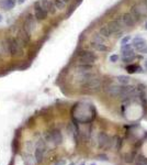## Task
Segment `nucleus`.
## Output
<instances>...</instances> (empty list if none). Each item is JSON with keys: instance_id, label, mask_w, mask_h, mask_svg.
Masks as SVG:
<instances>
[{"instance_id": "obj_1", "label": "nucleus", "mask_w": 147, "mask_h": 165, "mask_svg": "<svg viewBox=\"0 0 147 165\" xmlns=\"http://www.w3.org/2000/svg\"><path fill=\"white\" fill-rule=\"evenodd\" d=\"M7 43V50L9 55L11 56H19L21 55L23 52V44L21 43V41L17 37V36H10L6 40Z\"/></svg>"}, {"instance_id": "obj_2", "label": "nucleus", "mask_w": 147, "mask_h": 165, "mask_svg": "<svg viewBox=\"0 0 147 165\" xmlns=\"http://www.w3.org/2000/svg\"><path fill=\"white\" fill-rule=\"evenodd\" d=\"M23 30L28 33L29 35H33L34 32L37 29V22H36V18L33 17L31 13H29L24 20V23H23Z\"/></svg>"}, {"instance_id": "obj_3", "label": "nucleus", "mask_w": 147, "mask_h": 165, "mask_svg": "<svg viewBox=\"0 0 147 165\" xmlns=\"http://www.w3.org/2000/svg\"><path fill=\"white\" fill-rule=\"evenodd\" d=\"M97 61V55L91 51H82L78 55V62L80 64L92 65Z\"/></svg>"}, {"instance_id": "obj_4", "label": "nucleus", "mask_w": 147, "mask_h": 165, "mask_svg": "<svg viewBox=\"0 0 147 165\" xmlns=\"http://www.w3.org/2000/svg\"><path fill=\"white\" fill-rule=\"evenodd\" d=\"M45 141L47 142H53L55 145H59L63 142V136L58 130H53V131H49L45 133Z\"/></svg>"}, {"instance_id": "obj_5", "label": "nucleus", "mask_w": 147, "mask_h": 165, "mask_svg": "<svg viewBox=\"0 0 147 165\" xmlns=\"http://www.w3.org/2000/svg\"><path fill=\"white\" fill-rule=\"evenodd\" d=\"M45 141L43 139H39L37 143L35 145L34 150V158L37 163H41L44 158V153H45Z\"/></svg>"}, {"instance_id": "obj_6", "label": "nucleus", "mask_w": 147, "mask_h": 165, "mask_svg": "<svg viewBox=\"0 0 147 165\" xmlns=\"http://www.w3.org/2000/svg\"><path fill=\"white\" fill-rule=\"evenodd\" d=\"M100 87H101V79L98 76H94L89 81H87L84 85H82V88L87 89L88 92H97Z\"/></svg>"}, {"instance_id": "obj_7", "label": "nucleus", "mask_w": 147, "mask_h": 165, "mask_svg": "<svg viewBox=\"0 0 147 165\" xmlns=\"http://www.w3.org/2000/svg\"><path fill=\"white\" fill-rule=\"evenodd\" d=\"M33 9H34V15L35 18H36V20H39V21H44L45 20V18H46V11L43 9L42 5H41V2H35L34 6H33Z\"/></svg>"}, {"instance_id": "obj_8", "label": "nucleus", "mask_w": 147, "mask_h": 165, "mask_svg": "<svg viewBox=\"0 0 147 165\" xmlns=\"http://www.w3.org/2000/svg\"><path fill=\"white\" fill-rule=\"evenodd\" d=\"M123 87L121 85H116V84H111L108 87H105V93L108 94L111 97H120V95L122 93Z\"/></svg>"}, {"instance_id": "obj_9", "label": "nucleus", "mask_w": 147, "mask_h": 165, "mask_svg": "<svg viewBox=\"0 0 147 165\" xmlns=\"http://www.w3.org/2000/svg\"><path fill=\"white\" fill-rule=\"evenodd\" d=\"M108 27H109V29L111 31V33H112V34H115V33L121 32V30H122V28H123L124 25H123L122 20H121V18H120V19H116V20L111 21L108 24Z\"/></svg>"}, {"instance_id": "obj_10", "label": "nucleus", "mask_w": 147, "mask_h": 165, "mask_svg": "<svg viewBox=\"0 0 147 165\" xmlns=\"http://www.w3.org/2000/svg\"><path fill=\"white\" fill-rule=\"evenodd\" d=\"M41 5L43 9L46 11V13L49 15H55L56 13V8L54 5V1L52 0H41Z\"/></svg>"}, {"instance_id": "obj_11", "label": "nucleus", "mask_w": 147, "mask_h": 165, "mask_svg": "<svg viewBox=\"0 0 147 165\" xmlns=\"http://www.w3.org/2000/svg\"><path fill=\"white\" fill-rule=\"evenodd\" d=\"M110 136L104 132H100L98 136V148L100 149H106L108 144L110 142Z\"/></svg>"}, {"instance_id": "obj_12", "label": "nucleus", "mask_w": 147, "mask_h": 165, "mask_svg": "<svg viewBox=\"0 0 147 165\" xmlns=\"http://www.w3.org/2000/svg\"><path fill=\"white\" fill-rule=\"evenodd\" d=\"M121 20H122V23H123V25L124 27H127V28H132L134 24H135V19H134V17L132 15V13H124V15H122V18H121Z\"/></svg>"}, {"instance_id": "obj_13", "label": "nucleus", "mask_w": 147, "mask_h": 165, "mask_svg": "<svg viewBox=\"0 0 147 165\" xmlns=\"http://www.w3.org/2000/svg\"><path fill=\"white\" fill-rule=\"evenodd\" d=\"M20 41H21V43L25 46V45H28L29 42L31 41V36L29 35L28 33L23 30V28H22V30H20V32H19V34H18V36H17Z\"/></svg>"}, {"instance_id": "obj_14", "label": "nucleus", "mask_w": 147, "mask_h": 165, "mask_svg": "<svg viewBox=\"0 0 147 165\" xmlns=\"http://www.w3.org/2000/svg\"><path fill=\"white\" fill-rule=\"evenodd\" d=\"M23 158H23V161H24V164L25 165H36L37 164L34 155H32L31 153H28V152H27V154H24Z\"/></svg>"}, {"instance_id": "obj_15", "label": "nucleus", "mask_w": 147, "mask_h": 165, "mask_svg": "<svg viewBox=\"0 0 147 165\" xmlns=\"http://www.w3.org/2000/svg\"><path fill=\"white\" fill-rule=\"evenodd\" d=\"M133 46L135 49H137V50L140 51V50H142L143 47L146 46V42H145L142 37H136V39H134V41H133Z\"/></svg>"}, {"instance_id": "obj_16", "label": "nucleus", "mask_w": 147, "mask_h": 165, "mask_svg": "<svg viewBox=\"0 0 147 165\" xmlns=\"http://www.w3.org/2000/svg\"><path fill=\"white\" fill-rule=\"evenodd\" d=\"M91 46L93 47V50L99 51V52H106L108 51V46L104 43H98V42H91Z\"/></svg>"}, {"instance_id": "obj_17", "label": "nucleus", "mask_w": 147, "mask_h": 165, "mask_svg": "<svg viewBox=\"0 0 147 165\" xmlns=\"http://www.w3.org/2000/svg\"><path fill=\"white\" fill-rule=\"evenodd\" d=\"M134 163L135 165H147V158L143 154H138L136 155Z\"/></svg>"}, {"instance_id": "obj_18", "label": "nucleus", "mask_w": 147, "mask_h": 165, "mask_svg": "<svg viewBox=\"0 0 147 165\" xmlns=\"http://www.w3.org/2000/svg\"><path fill=\"white\" fill-rule=\"evenodd\" d=\"M91 68H92L91 65L79 64L77 66V68H76V71H77V74H79V73H87V72H91Z\"/></svg>"}, {"instance_id": "obj_19", "label": "nucleus", "mask_w": 147, "mask_h": 165, "mask_svg": "<svg viewBox=\"0 0 147 165\" xmlns=\"http://www.w3.org/2000/svg\"><path fill=\"white\" fill-rule=\"evenodd\" d=\"M99 33L103 36V37H105V39H108V37H110V36L112 35V33H111V31H110V29H109L108 25L101 27L100 30H99Z\"/></svg>"}, {"instance_id": "obj_20", "label": "nucleus", "mask_w": 147, "mask_h": 165, "mask_svg": "<svg viewBox=\"0 0 147 165\" xmlns=\"http://www.w3.org/2000/svg\"><path fill=\"white\" fill-rule=\"evenodd\" d=\"M5 9H12L15 6V0H5L3 2L0 1V7H2Z\"/></svg>"}, {"instance_id": "obj_21", "label": "nucleus", "mask_w": 147, "mask_h": 165, "mask_svg": "<svg viewBox=\"0 0 147 165\" xmlns=\"http://www.w3.org/2000/svg\"><path fill=\"white\" fill-rule=\"evenodd\" d=\"M118 81H119L121 85H128L130 84V81H131V78L128 77V76H125V75H120L119 77H118Z\"/></svg>"}, {"instance_id": "obj_22", "label": "nucleus", "mask_w": 147, "mask_h": 165, "mask_svg": "<svg viewBox=\"0 0 147 165\" xmlns=\"http://www.w3.org/2000/svg\"><path fill=\"white\" fill-rule=\"evenodd\" d=\"M54 5H55L56 10H58V11H63L66 8V2L63 0H54Z\"/></svg>"}, {"instance_id": "obj_23", "label": "nucleus", "mask_w": 147, "mask_h": 165, "mask_svg": "<svg viewBox=\"0 0 147 165\" xmlns=\"http://www.w3.org/2000/svg\"><path fill=\"white\" fill-rule=\"evenodd\" d=\"M135 158H136V155L134 154V153H126L125 155H124V161H125L126 163H133L134 161H135Z\"/></svg>"}, {"instance_id": "obj_24", "label": "nucleus", "mask_w": 147, "mask_h": 165, "mask_svg": "<svg viewBox=\"0 0 147 165\" xmlns=\"http://www.w3.org/2000/svg\"><path fill=\"white\" fill-rule=\"evenodd\" d=\"M32 150H35V144L32 140H29V141H27V143H25V151H27L28 153H31Z\"/></svg>"}, {"instance_id": "obj_25", "label": "nucleus", "mask_w": 147, "mask_h": 165, "mask_svg": "<svg viewBox=\"0 0 147 165\" xmlns=\"http://www.w3.org/2000/svg\"><path fill=\"white\" fill-rule=\"evenodd\" d=\"M126 71H127V73H131V74L135 72H140V67L137 65H128L126 67Z\"/></svg>"}, {"instance_id": "obj_26", "label": "nucleus", "mask_w": 147, "mask_h": 165, "mask_svg": "<svg viewBox=\"0 0 147 165\" xmlns=\"http://www.w3.org/2000/svg\"><path fill=\"white\" fill-rule=\"evenodd\" d=\"M104 40L105 37H103L100 33L99 34H94L93 37H92V41L93 42H98V43H104Z\"/></svg>"}, {"instance_id": "obj_27", "label": "nucleus", "mask_w": 147, "mask_h": 165, "mask_svg": "<svg viewBox=\"0 0 147 165\" xmlns=\"http://www.w3.org/2000/svg\"><path fill=\"white\" fill-rule=\"evenodd\" d=\"M119 55H116V54H113V55H111L110 56V62L111 63H116L118 61H119Z\"/></svg>"}, {"instance_id": "obj_28", "label": "nucleus", "mask_w": 147, "mask_h": 165, "mask_svg": "<svg viewBox=\"0 0 147 165\" xmlns=\"http://www.w3.org/2000/svg\"><path fill=\"white\" fill-rule=\"evenodd\" d=\"M54 165H66V162H65V160H58L55 162Z\"/></svg>"}, {"instance_id": "obj_29", "label": "nucleus", "mask_w": 147, "mask_h": 165, "mask_svg": "<svg viewBox=\"0 0 147 165\" xmlns=\"http://www.w3.org/2000/svg\"><path fill=\"white\" fill-rule=\"evenodd\" d=\"M130 40H131V36H125V37H124V39L122 40V44L124 45V44H126V43H127V42H128Z\"/></svg>"}, {"instance_id": "obj_30", "label": "nucleus", "mask_w": 147, "mask_h": 165, "mask_svg": "<svg viewBox=\"0 0 147 165\" xmlns=\"http://www.w3.org/2000/svg\"><path fill=\"white\" fill-rule=\"evenodd\" d=\"M140 53H144V54H147V47H143L142 50H140Z\"/></svg>"}, {"instance_id": "obj_31", "label": "nucleus", "mask_w": 147, "mask_h": 165, "mask_svg": "<svg viewBox=\"0 0 147 165\" xmlns=\"http://www.w3.org/2000/svg\"><path fill=\"white\" fill-rule=\"evenodd\" d=\"M99 160H106V156H105V155H100V156H99Z\"/></svg>"}, {"instance_id": "obj_32", "label": "nucleus", "mask_w": 147, "mask_h": 165, "mask_svg": "<svg viewBox=\"0 0 147 165\" xmlns=\"http://www.w3.org/2000/svg\"><path fill=\"white\" fill-rule=\"evenodd\" d=\"M2 20H3V17H2V15H1V13H0V23H1V22H2Z\"/></svg>"}, {"instance_id": "obj_33", "label": "nucleus", "mask_w": 147, "mask_h": 165, "mask_svg": "<svg viewBox=\"0 0 147 165\" xmlns=\"http://www.w3.org/2000/svg\"><path fill=\"white\" fill-rule=\"evenodd\" d=\"M144 3L146 5V7H147V0H144Z\"/></svg>"}, {"instance_id": "obj_34", "label": "nucleus", "mask_w": 147, "mask_h": 165, "mask_svg": "<svg viewBox=\"0 0 147 165\" xmlns=\"http://www.w3.org/2000/svg\"><path fill=\"white\" fill-rule=\"evenodd\" d=\"M63 1H65V2H66V3H67V2H68V1H69V0H63Z\"/></svg>"}, {"instance_id": "obj_35", "label": "nucleus", "mask_w": 147, "mask_h": 165, "mask_svg": "<svg viewBox=\"0 0 147 165\" xmlns=\"http://www.w3.org/2000/svg\"><path fill=\"white\" fill-rule=\"evenodd\" d=\"M145 28L147 29V21H146V23H145Z\"/></svg>"}, {"instance_id": "obj_36", "label": "nucleus", "mask_w": 147, "mask_h": 165, "mask_svg": "<svg viewBox=\"0 0 147 165\" xmlns=\"http://www.w3.org/2000/svg\"><path fill=\"white\" fill-rule=\"evenodd\" d=\"M90 165H97V164H96V163H91Z\"/></svg>"}, {"instance_id": "obj_37", "label": "nucleus", "mask_w": 147, "mask_h": 165, "mask_svg": "<svg viewBox=\"0 0 147 165\" xmlns=\"http://www.w3.org/2000/svg\"><path fill=\"white\" fill-rule=\"evenodd\" d=\"M69 165H76V164H75V163H70Z\"/></svg>"}, {"instance_id": "obj_38", "label": "nucleus", "mask_w": 147, "mask_h": 165, "mask_svg": "<svg viewBox=\"0 0 147 165\" xmlns=\"http://www.w3.org/2000/svg\"><path fill=\"white\" fill-rule=\"evenodd\" d=\"M80 165H86V164H84V162H82V163H81Z\"/></svg>"}, {"instance_id": "obj_39", "label": "nucleus", "mask_w": 147, "mask_h": 165, "mask_svg": "<svg viewBox=\"0 0 147 165\" xmlns=\"http://www.w3.org/2000/svg\"><path fill=\"white\" fill-rule=\"evenodd\" d=\"M19 1H20V2H23V1H24V0H19Z\"/></svg>"}, {"instance_id": "obj_40", "label": "nucleus", "mask_w": 147, "mask_h": 165, "mask_svg": "<svg viewBox=\"0 0 147 165\" xmlns=\"http://www.w3.org/2000/svg\"><path fill=\"white\" fill-rule=\"evenodd\" d=\"M145 65H146V66H147V61H146V62H145Z\"/></svg>"}]
</instances>
